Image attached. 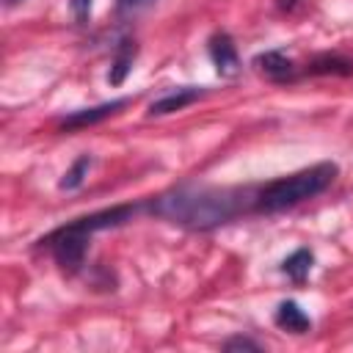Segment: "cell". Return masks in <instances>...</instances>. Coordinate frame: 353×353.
Listing matches in <instances>:
<instances>
[{
  "label": "cell",
  "instance_id": "1",
  "mask_svg": "<svg viewBox=\"0 0 353 353\" xmlns=\"http://www.w3.org/2000/svg\"><path fill=\"white\" fill-rule=\"evenodd\" d=\"M251 190L243 188H204V185H182L174 188L146 204V210L168 223L185 229H215L234 221L245 207H254Z\"/></svg>",
  "mask_w": 353,
  "mask_h": 353
},
{
  "label": "cell",
  "instance_id": "2",
  "mask_svg": "<svg viewBox=\"0 0 353 353\" xmlns=\"http://www.w3.org/2000/svg\"><path fill=\"white\" fill-rule=\"evenodd\" d=\"M141 207H143V204H116V207H108V210H97V212H91V215H83V218H74V221L58 226L55 232H50V234L41 237L39 243L52 254V259H55L63 270H69V273H72V270H80V265L85 262V254H88V240H91V234L132 221V215H135Z\"/></svg>",
  "mask_w": 353,
  "mask_h": 353
},
{
  "label": "cell",
  "instance_id": "3",
  "mask_svg": "<svg viewBox=\"0 0 353 353\" xmlns=\"http://www.w3.org/2000/svg\"><path fill=\"white\" fill-rule=\"evenodd\" d=\"M336 174H339V165L325 160V163H314L303 171H295L290 176L273 179L265 188H259V193L254 196V210L265 212V215L284 212V210H290L306 199L320 196L336 179Z\"/></svg>",
  "mask_w": 353,
  "mask_h": 353
},
{
  "label": "cell",
  "instance_id": "4",
  "mask_svg": "<svg viewBox=\"0 0 353 353\" xmlns=\"http://www.w3.org/2000/svg\"><path fill=\"white\" fill-rule=\"evenodd\" d=\"M130 105V99L127 97H119V99H110V102H102V105H94V108H83V110H74V113H69L63 121H61V130L66 132H72V130H83V127H91V124H99V121H105L108 116H113V113H119L121 108H127Z\"/></svg>",
  "mask_w": 353,
  "mask_h": 353
},
{
  "label": "cell",
  "instance_id": "5",
  "mask_svg": "<svg viewBox=\"0 0 353 353\" xmlns=\"http://www.w3.org/2000/svg\"><path fill=\"white\" fill-rule=\"evenodd\" d=\"M207 50H210V58H212V63H215L221 77H234L240 72V55H237V47H234L229 33H223V30L215 33L210 39Z\"/></svg>",
  "mask_w": 353,
  "mask_h": 353
},
{
  "label": "cell",
  "instance_id": "6",
  "mask_svg": "<svg viewBox=\"0 0 353 353\" xmlns=\"http://www.w3.org/2000/svg\"><path fill=\"white\" fill-rule=\"evenodd\" d=\"M251 63L256 66V72H262L265 77H270V80H276V83H287V80L295 77V63H292L284 52H279V50L259 52V55H254Z\"/></svg>",
  "mask_w": 353,
  "mask_h": 353
},
{
  "label": "cell",
  "instance_id": "7",
  "mask_svg": "<svg viewBox=\"0 0 353 353\" xmlns=\"http://www.w3.org/2000/svg\"><path fill=\"white\" fill-rule=\"evenodd\" d=\"M204 97V88H196V85H185V88H174L168 94H163L160 99H154L149 105V116H165V113H176L188 105H193L196 99Z\"/></svg>",
  "mask_w": 353,
  "mask_h": 353
},
{
  "label": "cell",
  "instance_id": "8",
  "mask_svg": "<svg viewBox=\"0 0 353 353\" xmlns=\"http://www.w3.org/2000/svg\"><path fill=\"white\" fill-rule=\"evenodd\" d=\"M273 320H276L279 328L292 331V334H306V331L312 328L309 314H306L295 301H281L279 309H276V314H273Z\"/></svg>",
  "mask_w": 353,
  "mask_h": 353
},
{
  "label": "cell",
  "instance_id": "9",
  "mask_svg": "<svg viewBox=\"0 0 353 353\" xmlns=\"http://www.w3.org/2000/svg\"><path fill=\"white\" fill-rule=\"evenodd\" d=\"M135 55H138V44H135L132 39H124V41L119 44L116 58H113L110 72H108V83H110V85H121V83H124V77H127L130 69H132Z\"/></svg>",
  "mask_w": 353,
  "mask_h": 353
},
{
  "label": "cell",
  "instance_id": "10",
  "mask_svg": "<svg viewBox=\"0 0 353 353\" xmlns=\"http://www.w3.org/2000/svg\"><path fill=\"white\" fill-rule=\"evenodd\" d=\"M306 74H353V61L345 58V55H331V52H323V55H314L306 66Z\"/></svg>",
  "mask_w": 353,
  "mask_h": 353
},
{
  "label": "cell",
  "instance_id": "11",
  "mask_svg": "<svg viewBox=\"0 0 353 353\" xmlns=\"http://www.w3.org/2000/svg\"><path fill=\"white\" fill-rule=\"evenodd\" d=\"M312 262H314L312 251H309V248H298V251H292V254L281 262V270H284L295 284H303L306 276H309V270H312Z\"/></svg>",
  "mask_w": 353,
  "mask_h": 353
},
{
  "label": "cell",
  "instance_id": "12",
  "mask_svg": "<svg viewBox=\"0 0 353 353\" xmlns=\"http://www.w3.org/2000/svg\"><path fill=\"white\" fill-rule=\"evenodd\" d=\"M88 168H91V157H88V154L77 157V160L72 163V168L63 174V179H61V190H77V188L85 182V176H88Z\"/></svg>",
  "mask_w": 353,
  "mask_h": 353
},
{
  "label": "cell",
  "instance_id": "13",
  "mask_svg": "<svg viewBox=\"0 0 353 353\" xmlns=\"http://www.w3.org/2000/svg\"><path fill=\"white\" fill-rule=\"evenodd\" d=\"M223 350H259V342H254L248 336H229L223 342Z\"/></svg>",
  "mask_w": 353,
  "mask_h": 353
},
{
  "label": "cell",
  "instance_id": "14",
  "mask_svg": "<svg viewBox=\"0 0 353 353\" xmlns=\"http://www.w3.org/2000/svg\"><path fill=\"white\" fill-rule=\"evenodd\" d=\"M69 6H72V14H74V19L80 25L91 17V0H69Z\"/></svg>",
  "mask_w": 353,
  "mask_h": 353
},
{
  "label": "cell",
  "instance_id": "15",
  "mask_svg": "<svg viewBox=\"0 0 353 353\" xmlns=\"http://www.w3.org/2000/svg\"><path fill=\"white\" fill-rule=\"evenodd\" d=\"M154 0H116V8L121 11V14H130V11H141V8H146V6H152Z\"/></svg>",
  "mask_w": 353,
  "mask_h": 353
},
{
  "label": "cell",
  "instance_id": "16",
  "mask_svg": "<svg viewBox=\"0 0 353 353\" xmlns=\"http://www.w3.org/2000/svg\"><path fill=\"white\" fill-rule=\"evenodd\" d=\"M295 3H298V0H279V8H281V11H292Z\"/></svg>",
  "mask_w": 353,
  "mask_h": 353
},
{
  "label": "cell",
  "instance_id": "17",
  "mask_svg": "<svg viewBox=\"0 0 353 353\" xmlns=\"http://www.w3.org/2000/svg\"><path fill=\"white\" fill-rule=\"evenodd\" d=\"M3 3H6L8 8H11V6H17V3H22V0H3Z\"/></svg>",
  "mask_w": 353,
  "mask_h": 353
}]
</instances>
